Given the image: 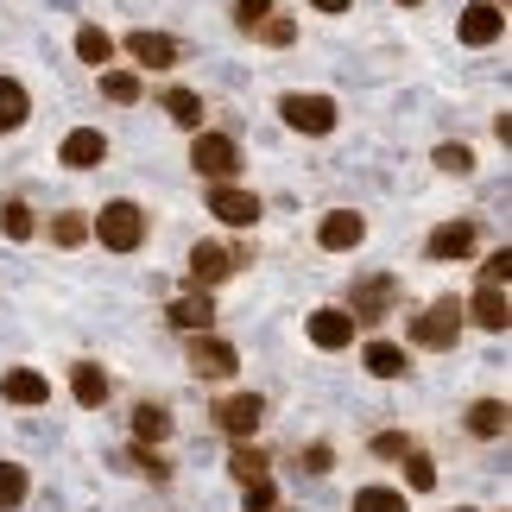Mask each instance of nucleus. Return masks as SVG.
I'll return each mask as SVG.
<instances>
[{"label": "nucleus", "mask_w": 512, "mask_h": 512, "mask_svg": "<svg viewBox=\"0 0 512 512\" xmlns=\"http://www.w3.org/2000/svg\"><path fill=\"white\" fill-rule=\"evenodd\" d=\"M317 7H323V13H348V0H317Z\"/></svg>", "instance_id": "nucleus-40"}, {"label": "nucleus", "mask_w": 512, "mask_h": 512, "mask_svg": "<svg viewBox=\"0 0 512 512\" xmlns=\"http://www.w3.org/2000/svg\"><path fill=\"white\" fill-rule=\"evenodd\" d=\"M51 241H57V247H83V241H89V215H76V209H70V215H57Z\"/></svg>", "instance_id": "nucleus-31"}, {"label": "nucleus", "mask_w": 512, "mask_h": 512, "mask_svg": "<svg viewBox=\"0 0 512 512\" xmlns=\"http://www.w3.org/2000/svg\"><path fill=\"white\" fill-rule=\"evenodd\" d=\"M70 392H76V405H102V399H108V373L95 367V361H76Z\"/></svg>", "instance_id": "nucleus-20"}, {"label": "nucleus", "mask_w": 512, "mask_h": 512, "mask_svg": "<svg viewBox=\"0 0 512 512\" xmlns=\"http://www.w3.org/2000/svg\"><path fill=\"white\" fill-rule=\"evenodd\" d=\"M247 512H279V487H272V481H247Z\"/></svg>", "instance_id": "nucleus-34"}, {"label": "nucleus", "mask_w": 512, "mask_h": 512, "mask_svg": "<svg viewBox=\"0 0 512 512\" xmlns=\"http://www.w3.org/2000/svg\"><path fill=\"white\" fill-rule=\"evenodd\" d=\"M190 367L203 373V380H234V367H241V354H234L222 336H209V329H203V336L190 342Z\"/></svg>", "instance_id": "nucleus-5"}, {"label": "nucleus", "mask_w": 512, "mask_h": 512, "mask_svg": "<svg viewBox=\"0 0 512 512\" xmlns=\"http://www.w3.org/2000/svg\"><path fill=\"white\" fill-rule=\"evenodd\" d=\"M171 329H184V336H203V329L215 323V304L203 298V291H184V298H171Z\"/></svg>", "instance_id": "nucleus-12"}, {"label": "nucleus", "mask_w": 512, "mask_h": 512, "mask_svg": "<svg viewBox=\"0 0 512 512\" xmlns=\"http://www.w3.org/2000/svg\"><path fill=\"white\" fill-rule=\"evenodd\" d=\"M437 165H443V171H456V177H462V171H475V152H468L462 140H443V146H437Z\"/></svg>", "instance_id": "nucleus-33"}, {"label": "nucleus", "mask_w": 512, "mask_h": 512, "mask_svg": "<svg viewBox=\"0 0 512 512\" xmlns=\"http://www.w3.org/2000/svg\"><path fill=\"white\" fill-rule=\"evenodd\" d=\"M468 430H475V437H506V405L500 399H481L475 411H468Z\"/></svg>", "instance_id": "nucleus-23"}, {"label": "nucleus", "mask_w": 512, "mask_h": 512, "mask_svg": "<svg viewBox=\"0 0 512 512\" xmlns=\"http://www.w3.org/2000/svg\"><path fill=\"white\" fill-rule=\"evenodd\" d=\"M95 241H102L108 253H133L146 241V215H140V203H102V215H95Z\"/></svg>", "instance_id": "nucleus-1"}, {"label": "nucleus", "mask_w": 512, "mask_h": 512, "mask_svg": "<svg viewBox=\"0 0 512 512\" xmlns=\"http://www.w3.org/2000/svg\"><path fill=\"white\" fill-rule=\"evenodd\" d=\"M102 159H108V140H102L95 127H76L70 140H64V165H70V171H95Z\"/></svg>", "instance_id": "nucleus-14"}, {"label": "nucleus", "mask_w": 512, "mask_h": 512, "mask_svg": "<svg viewBox=\"0 0 512 512\" xmlns=\"http://www.w3.org/2000/svg\"><path fill=\"white\" fill-rule=\"evenodd\" d=\"M133 437H140V443L171 437V411L165 405H140V411H133Z\"/></svg>", "instance_id": "nucleus-22"}, {"label": "nucleus", "mask_w": 512, "mask_h": 512, "mask_svg": "<svg viewBox=\"0 0 512 512\" xmlns=\"http://www.w3.org/2000/svg\"><path fill=\"white\" fill-rule=\"evenodd\" d=\"M228 475L241 481V487H247V481H266V456H260V449H247V443H241V449L228 456Z\"/></svg>", "instance_id": "nucleus-28"}, {"label": "nucleus", "mask_w": 512, "mask_h": 512, "mask_svg": "<svg viewBox=\"0 0 512 512\" xmlns=\"http://www.w3.org/2000/svg\"><path fill=\"white\" fill-rule=\"evenodd\" d=\"M468 317H475L481 329H494V336H500V329L512 323V310H506V285H481L475 298H468Z\"/></svg>", "instance_id": "nucleus-16"}, {"label": "nucleus", "mask_w": 512, "mask_h": 512, "mask_svg": "<svg viewBox=\"0 0 512 512\" xmlns=\"http://www.w3.org/2000/svg\"><path fill=\"white\" fill-rule=\"evenodd\" d=\"M32 228H38V215L26 203H0V234L7 241H32Z\"/></svg>", "instance_id": "nucleus-25"}, {"label": "nucleus", "mask_w": 512, "mask_h": 512, "mask_svg": "<svg viewBox=\"0 0 512 512\" xmlns=\"http://www.w3.org/2000/svg\"><path fill=\"white\" fill-rule=\"evenodd\" d=\"M354 512H411V506L392 494V487H361V494H354Z\"/></svg>", "instance_id": "nucleus-30"}, {"label": "nucleus", "mask_w": 512, "mask_h": 512, "mask_svg": "<svg viewBox=\"0 0 512 512\" xmlns=\"http://www.w3.org/2000/svg\"><path fill=\"white\" fill-rule=\"evenodd\" d=\"M405 481H411V494H430V487H437V462L418 456V449H405Z\"/></svg>", "instance_id": "nucleus-29"}, {"label": "nucleus", "mask_w": 512, "mask_h": 512, "mask_svg": "<svg viewBox=\"0 0 512 512\" xmlns=\"http://www.w3.org/2000/svg\"><path fill=\"white\" fill-rule=\"evenodd\" d=\"M399 7H418V0H399Z\"/></svg>", "instance_id": "nucleus-41"}, {"label": "nucleus", "mask_w": 512, "mask_h": 512, "mask_svg": "<svg viewBox=\"0 0 512 512\" xmlns=\"http://www.w3.org/2000/svg\"><path fill=\"white\" fill-rule=\"evenodd\" d=\"M190 159H196V171H203V177L228 184V177L241 171V146H234L228 133H196V152H190Z\"/></svg>", "instance_id": "nucleus-3"}, {"label": "nucleus", "mask_w": 512, "mask_h": 512, "mask_svg": "<svg viewBox=\"0 0 512 512\" xmlns=\"http://www.w3.org/2000/svg\"><path fill=\"white\" fill-rule=\"evenodd\" d=\"M323 247L329 253H348V247H361V234H367V222H361V215H354V209H336V215H323Z\"/></svg>", "instance_id": "nucleus-15"}, {"label": "nucleus", "mask_w": 512, "mask_h": 512, "mask_svg": "<svg viewBox=\"0 0 512 512\" xmlns=\"http://www.w3.org/2000/svg\"><path fill=\"white\" fill-rule=\"evenodd\" d=\"M241 266H247V253H234L222 241H196V253H190V279L196 285H222L228 272H241Z\"/></svg>", "instance_id": "nucleus-4"}, {"label": "nucleus", "mask_w": 512, "mask_h": 512, "mask_svg": "<svg viewBox=\"0 0 512 512\" xmlns=\"http://www.w3.org/2000/svg\"><path fill=\"white\" fill-rule=\"evenodd\" d=\"M102 89H108V102H121V108L140 102V76H127V70H108V76H102Z\"/></svg>", "instance_id": "nucleus-32"}, {"label": "nucleus", "mask_w": 512, "mask_h": 512, "mask_svg": "<svg viewBox=\"0 0 512 512\" xmlns=\"http://www.w3.org/2000/svg\"><path fill=\"white\" fill-rule=\"evenodd\" d=\"M127 51H133V64H140V70H171L177 64V38L171 32H146L140 26V32L127 38Z\"/></svg>", "instance_id": "nucleus-10"}, {"label": "nucleus", "mask_w": 512, "mask_h": 512, "mask_svg": "<svg viewBox=\"0 0 512 512\" xmlns=\"http://www.w3.org/2000/svg\"><path fill=\"white\" fill-rule=\"evenodd\" d=\"M500 26H506V7H494V0H475V7L462 13V45H494L500 38Z\"/></svg>", "instance_id": "nucleus-11"}, {"label": "nucleus", "mask_w": 512, "mask_h": 512, "mask_svg": "<svg viewBox=\"0 0 512 512\" xmlns=\"http://www.w3.org/2000/svg\"><path fill=\"white\" fill-rule=\"evenodd\" d=\"M367 373H373V380H399V373H405V354L392 348V342H373L367 348Z\"/></svg>", "instance_id": "nucleus-24"}, {"label": "nucleus", "mask_w": 512, "mask_h": 512, "mask_svg": "<svg viewBox=\"0 0 512 512\" xmlns=\"http://www.w3.org/2000/svg\"><path fill=\"white\" fill-rule=\"evenodd\" d=\"M260 418H266V399H253V392H241V399H222L215 405V424L228 430V437H253V430H260Z\"/></svg>", "instance_id": "nucleus-8"}, {"label": "nucleus", "mask_w": 512, "mask_h": 512, "mask_svg": "<svg viewBox=\"0 0 512 512\" xmlns=\"http://www.w3.org/2000/svg\"><path fill=\"white\" fill-rule=\"evenodd\" d=\"M310 342L317 348H348L354 342V317L348 310H317V317H310Z\"/></svg>", "instance_id": "nucleus-18"}, {"label": "nucleus", "mask_w": 512, "mask_h": 512, "mask_svg": "<svg viewBox=\"0 0 512 512\" xmlns=\"http://www.w3.org/2000/svg\"><path fill=\"white\" fill-rule=\"evenodd\" d=\"M234 19H241V26H260V19H272V0H241Z\"/></svg>", "instance_id": "nucleus-38"}, {"label": "nucleus", "mask_w": 512, "mask_h": 512, "mask_svg": "<svg viewBox=\"0 0 512 512\" xmlns=\"http://www.w3.org/2000/svg\"><path fill=\"white\" fill-rule=\"evenodd\" d=\"M26 114H32V95L13 83V76H0V133H13V127H26Z\"/></svg>", "instance_id": "nucleus-19"}, {"label": "nucleus", "mask_w": 512, "mask_h": 512, "mask_svg": "<svg viewBox=\"0 0 512 512\" xmlns=\"http://www.w3.org/2000/svg\"><path fill=\"white\" fill-rule=\"evenodd\" d=\"M506 279H512V253L500 247V253H494V260H487V266H481V285H506Z\"/></svg>", "instance_id": "nucleus-35"}, {"label": "nucleus", "mask_w": 512, "mask_h": 512, "mask_svg": "<svg viewBox=\"0 0 512 512\" xmlns=\"http://www.w3.org/2000/svg\"><path fill=\"white\" fill-rule=\"evenodd\" d=\"M32 494V481H26V468L19 462H0V512H13V506H26Z\"/></svg>", "instance_id": "nucleus-21"}, {"label": "nucleus", "mask_w": 512, "mask_h": 512, "mask_svg": "<svg viewBox=\"0 0 512 512\" xmlns=\"http://www.w3.org/2000/svg\"><path fill=\"white\" fill-rule=\"evenodd\" d=\"M165 114L177 127H203V102H196V89H171L165 95Z\"/></svg>", "instance_id": "nucleus-27"}, {"label": "nucleus", "mask_w": 512, "mask_h": 512, "mask_svg": "<svg viewBox=\"0 0 512 512\" xmlns=\"http://www.w3.org/2000/svg\"><path fill=\"white\" fill-rule=\"evenodd\" d=\"M76 57H83V64H108V57H114V38L102 26H83V32H76Z\"/></svg>", "instance_id": "nucleus-26"}, {"label": "nucleus", "mask_w": 512, "mask_h": 512, "mask_svg": "<svg viewBox=\"0 0 512 512\" xmlns=\"http://www.w3.org/2000/svg\"><path fill=\"white\" fill-rule=\"evenodd\" d=\"M0 399H7V405H45L51 399V380H45V373H32V367H13L7 380H0Z\"/></svg>", "instance_id": "nucleus-13"}, {"label": "nucleus", "mask_w": 512, "mask_h": 512, "mask_svg": "<svg viewBox=\"0 0 512 512\" xmlns=\"http://www.w3.org/2000/svg\"><path fill=\"white\" fill-rule=\"evenodd\" d=\"M209 209H215V222H228V228H253V222H260V196L234 190V184H215L209 190Z\"/></svg>", "instance_id": "nucleus-6"}, {"label": "nucleus", "mask_w": 512, "mask_h": 512, "mask_svg": "<svg viewBox=\"0 0 512 512\" xmlns=\"http://www.w3.org/2000/svg\"><path fill=\"white\" fill-rule=\"evenodd\" d=\"M392 298H399V285H392V279H361V285H354V310H348V317L354 323H380L386 317V310H392Z\"/></svg>", "instance_id": "nucleus-9"}, {"label": "nucleus", "mask_w": 512, "mask_h": 512, "mask_svg": "<svg viewBox=\"0 0 512 512\" xmlns=\"http://www.w3.org/2000/svg\"><path fill=\"white\" fill-rule=\"evenodd\" d=\"M285 127L329 133V127H336V102H329V95H285Z\"/></svg>", "instance_id": "nucleus-7"}, {"label": "nucleus", "mask_w": 512, "mask_h": 512, "mask_svg": "<svg viewBox=\"0 0 512 512\" xmlns=\"http://www.w3.org/2000/svg\"><path fill=\"white\" fill-rule=\"evenodd\" d=\"M260 32H266V45H291V38H298L291 19H260Z\"/></svg>", "instance_id": "nucleus-37"}, {"label": "nucleus", "mask_w": 512, "mask_h": 512, "mask_svg": "<svg viewBox=\"0 0 512 512\" xmlns=\"http://www.w3.org/2000/svg\"><path fill=\"white\" fill-rule=\"evenodd\" d=\"M468 247H475V228H468V222H443V228L424 241L430 260H468Z\"/></svg>", "instance_id": "nucleus-17"}, {"label": "nucleus", "mask_w": 512, "mask_h": 512, "mask_svg": "<svg viewBox=\"0 0 512 512\" xmlns=\"http://www.w3.org/2000/svg\"><path fill=\"white\" fill-rule=\"evenodd\" d=\"M373 449H380V456H386V462H399V456H405V449H411V443H405V437H380V443H373Z\"/></svg>", "instance_id": "nucleus-39"}, {"label": "nucleus", "mask_w": 512, "mask_h": 512, "mask_svg": "<svg viewBox=\"0 0 512 512\" xmlns=\"http://www.w3.org/2000/svg\"><path fill=\"white\" fill-rule=\"evenodd\" d=\"M329 462H336V449H329V443H310L304 449V468H310V475H329Z\"/></svg>", "instance_id": "nucleus-36"}, {"label": "nucleus", "mask_w": 512, "mask_h": 512, "mask_svg": "<svg viewBox=\"0 0 512 512\" xmlns=\"http://www.w3.org/2000/svg\"><path fill=\"white\" fill-rule=\"evenodd\" d=\"M462 336V298H443V304H430L418 323H411V342L418 348H456Z\"/></svg>", "instance_id": "nucleus-2"}]
</instances>
